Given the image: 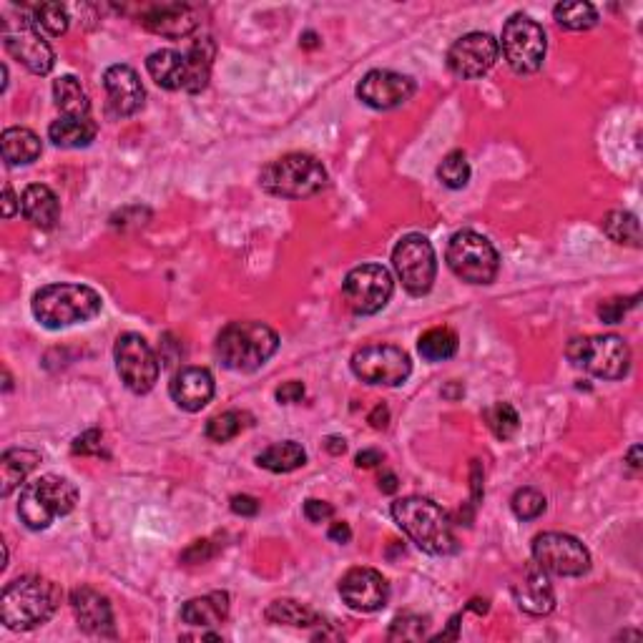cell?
Segmentation results:
<instances>
[{
	"label": "cell",
	"instance_id": "1",
	"mask_svg": "<svg viewBox=\"0 0 643 643\" xmlns=\"http://www.w3.org/2000/svg\"><path fill=\"white\" fill-rule=\"evenodd\" d=\"M392 518L407 533L412 543L422 553L430 556H450L458 551V541L453 533V520L433 500L410 495L392 503Z\"/></svg>",
	"mask_w": 643,
	"mask_h": 643
},
{
	"label": "cell",
	"instance_id": "2",
	"mask_svg": "<svg viewBox=\"0 0 643 643\" xmlns=\"http://www.w3.org/2000/svg\"><path fill=\"white\" fill-rule=\"evenodd\" d=\"M58 583L43 576H21L8 583L0 596V618L11 631H31L43 626L61 606Z\"/></svg>",
	"mask_w": 643,
	"mask_h": 643
},
{
	"label": "cell",
	"instance_id": "3",
	"mask_svg": "<svg viewBox=\"0 0 643 643\" xmlns=\"http://www.w3.org/2000/svg\"><path fill=\"white\" fill-rule=\"evenodd\" d=\"M279 350V335L264 322H232L217 337L219 362L234 372H254L267 365Z\"/></svg>",
	"mask_w": 643,
	"mask_h": 643
},
{
	"label": "cell",
	"instance_id": "4",
	"mask_svg": "<svg viewBox=\"0 0 643 643\" xmlns=\"http://www.w3.org/2000/svg\"><path fill=\"white\" fill-rule=\"evenodd\" d=\"M103 302L96 289L86 284H48L33 294V317L48 330H63V327L88 322L101 312Z\"/></svg>",
	"mask_w": 643,
	"mask_h": 643
},
{
	"label": "cell",
	"instance_id": "5",
	"mask_svg": "<svg viewBox=\"0 0 643 643\" xmlns=\"http://www.w3.org/2000/svg\"><path fill=\"white\" fill-rule=\"evenodd\" d=\"M330 176L322 161L312 154H284L269 161L259 171V184L267 194L282 196V199H307L325 189Z\"/></svg>",
	"mask_w": 643,
	"mask_h": 643
},
{
	"label": "cell",
	"instance_id": "6",
	"mask_svg": "<svg viewBox=\"0 0 643 643\" xmlns=\"http://www.w3.org/2000/svg\"><path fill=\"white\" fill-rule=\"evenodd\" d=\"M78 503V490L61 475H41L23 485L18 515L31 530H46L56 518L71 513Z\"/></svg>",
	"mask_w": 643,
	"mask_h": 643
},
{
	"label": "cell",
	"instance_id": "7",
	"mask_svg": "<svg viewBox=\"0 0 643 643\" xmlns=\"http://www.w3.org/2000/svg\"><path fill=\"white\" fill-rule=\"evenodd\" d=\"M566 355L573 365L601 380H621L631 370V350L618 335L573 337Z\"/></svg>",
	"mask_w": 643,
	"mask_h": 643
},
{
	"label": "cell",
	"instance_id": "8",
	"mask_svg": "<svg viewBox=\"0 0 643 643\" xmlns=\"http://www.w3.org/2000/svg\"><path fill=\"white\" fill-rule=\"evenodd\" d=\"M445 259H448L450 272L468 284H490L498 277V252H495L488 237L473 232V229H463V232L453 234Z\"/></svg>",
	"mask_w": 643,
	"mask_h": 643
},
{
	"label": "cell",
	"instance_id": "9",
	"mask_svg": "<svg viewBox=\"0 0 643 643\" xmlns=\"http://www.w3.org/2000/svg\"><path fill=\"white\" fill-rule=\"evenodd\" d=\"M546 31L525 13H515L503 26V56L520 76L535 73L546 61Z\"/></svg>",
	"mask_w": 643,
	"mask_h": 643
},
{
	"label": "cell",
	"instance_id": "10",
	"mask_svg": "<svg viewBox=\"0 0 643 643\" xmlns=\"http://www.w3.org/2000/svg\"><path fill=\"white\" fill-rule=\"evenodd\" d=\"M392 267L400 277L402 287L412 297H422L433 289L435 277H438V259L430 239L422 234H407L392 249Z\"/></svg>",
	"mask_w": 643,
	"mask_h": 643
},
{
	"label": "cell",
	"instance_id": "11",
	"mask_svg": "<svg viewBox=\"0 0 643 643\" xmlns=\"http://www.w3.org/2000/svg\"><path fill=\"white\" fill-rule=\"evenodd\" d=\"M533 563L551 576H583L591 568V553L568 533H541L533 541Z\"/></svg>",
	"mask_w": 643,
	"mask_h": 643
},
{
	"label": "cell",
	"instance_id": "12",
	"mask_svg": "<svg viewBox=\"0 0 643 643\" xmlns=\"http://www.w3.org/2000/svg\"><path fill=\"white\" fill-rule=\"evenodd\" d=\"M116 372H119L121 382L129 387L136 395H146L154 390L156 380H159V357L154 355L149 342L136 332H126L116 340L114 347Z\"/></svg>",
	"mask_w": 643,
	"mask_h": 643
},
{
	"label": "cell",
	"instance_id": "13",
	"mask_svg": "<svg viewBox=\"0 0 643 643\" xmlns=\"http://www.w3.org/2000/svg\"><path fill=\"white\" fill-rule=\"evenodd\" d=\"M3 46L18 63H23L36 76H46L56 66V53L48 46L46 38L41 36L31 16L6 18L3 21Z\"/></svg>",
	"mask_w": 643,
	"mask_h": 643
},
{
	"label": "cell",
	"instance_id": "14",
	"mask_svg": "<svg viewBox=\"0 0 643 643\" xmlns=\"http://www.w3.org/2000/svg\"><path fill=\"white\" fill-rule=\"evenodd\" d=\"M395 292L390 269L382 264H360L350 269L342 284L345 302L355 314H377L387 307Z\"/></svg>",
	"mask_w": 643,
	"mask_h": 643
},
{
	"label": "cell",
	"instance_id": "15",
	"mask_svg": "<svg viewBox=\"0 0 643 643\" xmlns=\"http://www.w3.org/2000/svg\"><path fill=\"white\" fill-rule=\"evenodd\" d=\"M352 372L367 385L397 387L410 377L412 360L402 347L367 345L352 355Z\"/></svg>",
	"mask_w": 643,
	"mask_h": 643
},
{
	"label": "cell",
	"instance_id": "16",
	"mask_svg": "<svg viewBox=\"0 0 643 643\" xmlns=\"http://www.w3.org/2000/svg\"><path fill=\"white\" fill-rule=\"evenodd\" d=\"M500 46L490 33H468L460 36L448 51V68L458 78H480L495 66Z\"/></svg>",
	"mask_w": 643,
	"mask_h": 643
},
{
	"label": "cell",
	"instance_id": "17",
	"mask_svg": "<svg viewBox=\"0 0 643 643\" xmlns=\"http://www.w3.org/2000/svg\"><path fill=\"white\" fill-rule=\"evenodd\" d=\"M415 93V81L405 73L377 68L357 83V98L377 111H390L407 103Z\"/></svg>",
	"mask_w": 643,
	"mask_h": 643
},
{
	"label": "cell",
	"instance_id": "18",
	"mask_svg": "<svg viewBox=\"0 0 643 643\" xmlns=\"http://www.w3.org/2000/svg\"><path fill=\"white\" fill-rule=\"evenodd\" d=\"M340 596L352 611L375 613L387 606L390 598V586L375 568H352L342 576Z\"/></svg>",
	"mask_w": 643,
	"mask_h": 643
},
{
	"label": "cell",
	"instance_id": "19",
	"mask_svg": "<svg viewBox=\"0 0 643 643\" xmlns=\"http://www.w3.org/2000/svg\"><path fill=\"white\" fill-rule=\"evenodd\" d=\"M103 86L109 93L111 114L119 116V119H129L144 109V83H141L139 73L126 63H116L103 73Z\"/></svg>",
	"mask_w": 643,
	"mask_h": 643
},
{
	"label": "cell",
	"instance_id": "20",
	"mask_svg": "<svg viewBox=\"0 0 643 643\" xmlns=\"http://www.w3.org/2000/svg\"><path fill=\"white\" fill-rule=\"evenodd\" d=\"M71 608L76 613L78 626L91 636H116L114 611L109 598L101 596L93 588L81 586L71 593Z\"/></svg>",
	"mask_w": 643,
	"mask_h": 643
},
{
	"label": "cell",
	"instance_id": "21",
	"mask_svg": "<svg viewBox=\"0 0 643 643\" xmlns=\"http://www.w3.org/2000/svg\"><path fill=\"white\" fill-rule=\"evenodd\" d=\"M510 591H513V598L520 606V611L530 613V616H548L556 608V593H553L551 578L535 563L525 568L523 578H518Z\"/></svg>",
	"mask_w": 643,
	"mask_h": 643
},
{
	"label": "cell",
	"instance_id": "22",
	"mask_svg": "<svg viewBox=\"0 0 643 643\" xmlns=\"http://www.w3.org/2000/svg\"><path fill=\"white\" fill-rule=\"evenodd\" d=\"M146 31L164 38H186L199 28V11L186 3H164V6H151L141 16Z\"/></svg>",
	"mask_w": 643,
	"mask_h": 643
},
{
	"label": "cell",
	"instance_id": "23",
	"mask_svg": "<svg viewBox=\"0 0 643 643\" xmlns=\"http://www.w3.org/2000/svg\"><path fill=\"white\" fill-rule=\"evenodd\" d=\"M169 395L181 410L199 412L214 397V377L204 367H184L169 382Z\"/></svg>",
	"mask_w": 643,
	"mask_h": 643
},
{
	"label": "cell",
	"instance_id": "24",
	"mask_svg": "<svg viewBox=\"0 0 643 643\" xmlns=\"http://www.w3.org/2000/svg\"><path fill=\"white\" fill-rule=\"evenodd\" d=\"M21 211L36 229H53L61 219V201L48 186L31 184L21 196Z\"/></svg>",
	"mask_w": 643,
	"mask_h": 643
},
{
	"label": "cell",
	"instance_id": "25",
	"mask_svg": "<svg viewBox=\"0 0 643 643\" xmlns=\"http://www.w3.org/2000/svg\"><path fill=\"white\" fill-rule=\"evenodd\" d=\"M229 593L214 591L201 598H191L181 606V621L194 628H214L227 621Z\"/></svg>",
	"mask_w": 643,
	"mask_h": 643
},
{
	"label": "cell",
	"instance_id": "26",
	"mask_svg": "<svg viewBox=\"0 0 643 643\" xmlns=\"http://www.w3.org/2000/svg\"><path fill=\"white\" fill-rule=\"evenodd\" d=\"M146 71L156 86L166 91H184L186 88V56L174 48H161L146 58Z\"/></svg>",
	"mask_w": 643,
	"mask_h": 643
},
{
	"label": "cell",
	"instance_id": "27",
	"mask_svg": "<svg viewBox=\"0 0 643 643\" xmlns=\"http://www.w3.org/2000/svg\"><path fill=\"white\" fill-rule=\"evenodd\" d=\"M0 149H3V161H6L8 166H26L33 164V161L41 156L43 146L38 134H33L31 129L13 126V129L3 131Z\"/></svg>",
	"mask_w": 643,
	"mask_h": 643
},
{
	"label": "cell",
	"instance_id": "28",
	"mask_svg": "<svg viewBox=\"0 0 643 643\" xmlns=\"http://www.w3.org/2000/svg\"><path fill=\"white\" fill-rule=\"evenodd\" d=\"M98 126L96 121L88 119H71V116H61L48 126V139L61 149H86L91 141L96 139Z\"/></svg>",
	"mask_w": 643,
	"mask_h": 643
},
{
	"label": "cell",
	"instance_id": "29",
	"mask_svg": "<svg viewBox=\"0 0 643 643\" xmlns=\"http://www.w3.org/2000/svg\"><path fill=\"white\" fill-rule=\"evenodd\" d=\"M41 463V455L33 450H8L0 458V493L3 498L13 493L16 488H21L26 483L28 473Z\"/></svg>",
	"mask_w": 643,
	"mask_h": 643
},
{
	"label": "cell",
	"instance_id": "30",
	"mask_svg": "<svg viewBox=\"0 0 643 643\" xmlns=\"http://www.w3.org/2000/svg\"><path fill=\"white\" fill-rule=\"evenodd\" d=\"M53 101L63 116H71V119L91 116V101L76 76H61L53 81Z\"/></svg>",
	"mask_w": 643,
	"mask_h": 643
},
{
	"label": "cell",
	"instance_id": "31",
	"mask_svg": "<svg viewBox=\"0 0 643 643\" xmlns=\"http://www.w3.org/2000/svg\"><path fill=\"white\" fill-rule=\"evenodd\" d=\"M186 56V93L204 91L211 76V61H214V41L211 38H199L189 48Z\"/></svg>",
	"mask_w": 643,
	"mask_h": 643
},
{
	"label": "cell",
	"instance_id": "32",
	"mask_svg": "<svg viewBox=\"0 0 643 643\" xmlns=\"http://www.w3.org/2000/svg\"><path fill=\"white\" fill-rule=\"evenodd\" d=\"M307 463V453L294 440H284V443L269 445L267 450L257 455L259 468L269 470V473H292V470L302 468Z\"/></svg>",
	"mask_w": 643,
	"mask_h": 643
},
{
	"label": "cell",
	"instance_id": "33",
	"mask_svg": "<svg viewBox=\"0 0 643 643\" xmlns=\"http://www.w3.org/2000/svg\"><path fill=\"white\" fill-rule=\"evenodd\" d=\"M267 621L277 623V626H294V628H309L325 623L319 618V613H314L312 608H307L304 603L292 601V598H279V601H272L267 608Z\"/></svg>",
	"mask_w": 643,
	"mask_h": 643
},
{
	"label": "cell",
	"instance_id": "34",
	"mask_svg": "<svg viewBox=\"0 0 643 643\" xmlns=\"http://www.w3.org/2000/svg\"><path fill=\"white\" fill-rule=\"evenodd\" d=\"M417 352L422 355V360L427 362H445L450 357H455L458 352V335L448 327H433L417 342Z\"/></svg>",
	"mask_w": 643,
	"mask_h": 643
},
{
	"label": "cell",
	"instance_id": "35",
	"mask_svg": "<svg viewBox=\"0 0 643 643\" xmlns=\"http://www.w3.org/2000/svg\"><path fill=\"white\" fill-rule=\"evenodd\" d=\"M249 425H252V415H249V412L227 410L211 417V420L206 422L204 433L211 443H229V440H234L237 435H242V430H247Z\"/></svg>",
	"mask_w": 643,
	"mask_h": 643
},
{
	"label": "cell",
	"instance_id": "36",
	"mask_svg": "<svg viewBox=\"0 0 643 643\" xmlns=\"http://www.w3.org/2000/svg\"><path fill=\"white\" fill-rule=\"evenodd\" d=\"M603 232L616 244H626L633 249L641 247V227H638L636 214H631V211H608L606 219H603Z\"/></svg>",
	"mask_w": 643,
	"mask_h": 643
},
{
	"label": "cell",
	"instance_id": "37",
	"mask_svg": "<svg viewBox=\"0 0 643 643\" xmlns=\"http://www.w3.org/2000/svg\"><path fill=\"white\" fill-rule=\"evenodd\" d=\"M553 16H556L558 26L568 28V31H591L598 23V11L591 3H583V0L558 3L553 8Z\"/></svg>",
	"mask_w": 643,
	"mask_h": 643
},
{
	"label": "cell",
	"instance_id": "38",
	"mask_svg": "<svg viewBox=\"0 0 643 643\" xmlns=\"http://www.w3.org/2000/svg\"><path fill=\"white\" fill-rule=\"evenodd\" d=\"M485 425L490 427V433L498 440H510L520 427V415L510 402H495L483 412Z\"/></svg>",
	"mask_w": 643,
	"mask_h": 643
},
{
	"label": "cell",
	"instance_id": "39",
	"mask_svg": "<svg viewBox=\"0 0 643 643\" xmlns=\"http://www.w3.org/2000/svg\"><path fill=\"white\" fill-rule=\"evenodd\" d=\"M438 179L443 181L448 189H463L470 181V164L468 156L463 151H450L438 166Z\"/></svg>",
	"mask_w": 643,
	"mask_h": 643
},
{
	"label": "cell",
	"instance_id": "40",
	"mask_svg": "<svg viewBox=\"0 0 643 643\" xmlns=\"http://www.w3.org/2000/svg\"><path fill=\"white\" fill-rule=\"evenodd\" d=\"M31 18L38 28H43L51 36H63L68 31V21H71L61 3H41V6L33 8Z\"/></svg>",
	"mask_w": 643,
	"mask_h": 643
},
{
	"label": "cell",
	"instance_id": "41",
	"mask_svg": "<svg viewBox=\"0 0 643 643\" xmlns=\"http://www.w3.org/2000/svg\"><path fill=\"white\" fill-rule=\"evenodd\" d=\"M515 518L518 520H535L546 513V495L535 488H520L515 490L513 500H510Z\"/></svg>",
	"mask_w": 643,
	"mask_h": 643
},
{
	"label": "cell",
	"instance_id": "42",
	"mask_svg": "<svg viewBox=\"0 0 643 643\" xmlns=\"http://www.w3.org/2000/svg\"><path fill=\"white\" fill-rule=\"evenodd\" d=\"M425 631V618L415 616V613H402V616H397L395 621H392L387 638H390V641H420V638L425 636Z\"/></svg>",
	"mask_w": 643,
	"mask_h": 643
},
{
	"label": "cell",
	"instance_id": "43",
	"mask_svg": "<svg viewBox=\"0 0 643 643\" xmlns=\"http://www.w3.org/2000/svg\"><path fill=\"white\" fill-rule=\"evenodd\" d=\"M638 299H641V294H633V297H616V299H608V302H603L601 307H598V317L606 322V325H618L623 317H626L628 309H633L638 304Z\"/></svg>",
	"mask_w": 643,
	"mask_h": 643
},
{
	"label": "cell",
	"instance_id": "44",
	"mask_svg": "<svg viewBox=\"0 0 643 643\" xmlns=\"http://www.w3.org/2000/svg\"><path fill=\"white\" fill-rule=\"evenodd\" d=\"M103 435L98 430H88L81 438L73 440V453L76 455H101Z\"/></svg>",
	"mask_w": 643,
	"mask_h": 643
},
{
	"label": "cell",
	"instance_id": "45",
	"mask_svg": "<svg viewBox=\"0 0 643 643\" xmlns=\"http://www.w3.org/2000/svg\"><path fill=\"white\" fill-rule=\"evenodd\" d=\"M332 515H335V508H332L327 500L309 498L307 503H304V518L312 520V523H325V520H330Z\"/></svg>",
	"mask_w": 643,
	"mask_h": 643
},
{
	"label": "cell",
	"instance_id": "46",
	"mask_svg": "<svg viewBox=\"0 0 643 643\" xmlns=\"http://www.w3.org/2000/svg\"><path fill=\"white\" fill-rule=\"evenodd\" d=\"M217 553V548L211 546V541H194L189 548L184 551V556H181V561L184 563H206L211 556Z\"/></svg>",
	"mask_w": 643,
	"mask_h": 643
},
{
	"label": "cell",
	"instance_id": "47",
	"mask_svg": "<svg viewBox=\"0 0 643 643\" xmlns=\"http://www.w3.org/2000/svg\"><path fill=\"white\" fill-rule=\"evenodd\" d=\"M304 397V385L297 380H289L284 382L282 387H277V400L282 402V405H294V402H299Z\"/></svg>",
	"mask_w": 643,
	"mask_h": 643
},
{
	"label": "cell",
	"instance_id": "48",
	"mask_svg": "<svg viewBox=\"0 0 643 643\" xmlns=\"http://www.w3.org/2000/svg\"><path fill=\"white\" fill-rule=\"evenodd\" d=\"M232 510L237 515H244V518H252V515L259 513V500L252 498V495H234Z\"/></svg>",
	"mask_w": 643,
	"mask_h": 643
},
{
	"label": "cell",
	"instance_id": "49",
	"mask_svg": "<svg viewBox=\"0 0 643 643\" xmlns=\"http://www.w3.org/2000/svg\"><path fill=\"white\" fill-rule=\"evenodd\" d=\"M16 209H21V199H16L13 186L6 184V189H3V217L11 219L16 214Z\"/></svg>",
	"mask_w": 643,
	"mask_h": 643
},
{
	"label": "cell",
	"instance_id": "50",
	"mask_svg": "<svg viewBox=\"0 0 643 643\" xmlns=\"http://www.w3.org/2000/svg\"><path fill=\"white\" fill-rule=\"evenodd\" d=\"M380 463H382L380 450H362V453L355 458L357 468H375V465Z\"/></svg>",
	"mask_w": 643,
	"mask_h": 643
},
{
	"label": "cell",
	"instance_id": "51",
	"mask_svg": "<svg viewBox=\"0 0 643 643\" xmlns=\"http://www.w3.org/2000/svg\"><path fill=\"white\" fill-rule=\"evenodd\" d=\"M350 538H352L350 525H347V523H332V528H330V541L342 543V546H345V543H350Z\"/></svg>",
	"mask_w": 643,
	"mask_h": 643
},
{
	"label": "cell",
	"instance_id": "52",
	"mask_svg": "<svg viewBox=\"0 0 643 643\" xmlns=\"http://www.w3.org/2000/svg\"><path fill=\"white\" fill-rule=\"evenodd\" d=\"M367 420H370V425L375 427V430H382V427H387V422H390V410H387L385 405H377Z\"/></svg>",
	"mask_w": 643,
	"mask_h": 643
},
{
	"label": "cell",
	"instance_id": "53",
	"mask_svg": "<svg viewBox=\"0 0 643 643\" xmlns=\"http://www.w3.org/2000/svg\"><path fill=\"white\" fill-rule=\"evenodd\" d=\"M480 480H483V470H480L478 460H473V500L483 498V488H480Z\"/></svg>",
	"mask_w": 643,
	"mask_h": 643
},
{
	"label": "cell",
	"instance_id": "54",
	"mask_svg": "<svg viewBox=\"0 0 643 643\" xmlns=\"http://www.w3.org/2000/svg\"><path fill=\"white\" fill-rule=\"evenodd\" d=\"M380 490H382V493H395V490H397V475L395 473H382Z\"/></svg>",
	"mask_w": 643,
	"mask_h": 643
},
{
	"label": "cell",
	"instance_id": "55",
	"mask_svg": "<svg viewBox=\"0 0 643 643\" xmlns=\"http://www.w3.org/2000/svg\"><path fill=\"white\" fill-rule=\"evenodd\" d=\"M327 450H330L332 455H342L347 450L345 445V438H337V435H332V438H327Z\"/></svg>",
	"mask_w": 643,
	"mask_h": 643
},
{
	"label": "cell",
	"instance_id": "56",
	"mask_svg": "<svg viewBox=\"0 0 643 643\" xmlns=\"http://www.w3.org/2000/svg\"><path fill=\"white\" fill-rule=\"evenodd\" d=\"M626 463L631 465L633 470L641 468V445H633L631 453H628V458H626Z\"/></svg>",
	"mask_w": 643,
	"mask_h": 643
},
{
	"label": "cell",
	"instance_id": "57",
	"mask_svg": "<svg viewBox=\"0 0 643 643\" xmlns=\"http://www.w3.org/2000/svg\"><path fill=\"white\" fill-rule=\"evenodd\" d=\"M443 395L450 397V400H458V397H463V387H460L458 382H453V385H450V387H445Z\"/></svg>",
	"mask_w": 643,
	"mask_h": 643
},
{
	"label": "cell",
	"instance_id": "58",
	"mask_svg": "<svg viewBox=\"0 0 643 643\" xmlns=\"http://www.w3.org/2000/svg\"><path fill=\"white\" fill-rule=\"evenodd\" d=\"M468 611H475V613H488V601H480V598H475V601L468 603Z\"/></svg>",
	"mask_w": 643,
	"mask_h": 643
},
{
	"label": "cell",
	"instance_id": "59",
	"mask_svg": "<svg viewBox=\"0 0 643 643\" xmlns=\"http://www.w3.org/2000/svg\"><path fill=\"white\" fill-rule=\"evenodd\" d=\"M302 46L314 48V46H317V36H314V33H304V36H302Z\"/></svg>",
	"mask_w": 643,
	"mask_h": 643
}]
</instances>
